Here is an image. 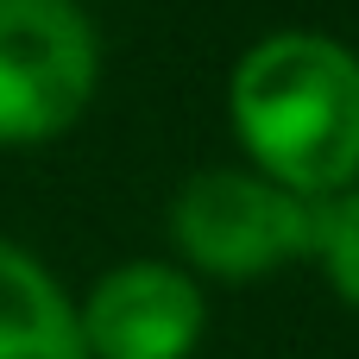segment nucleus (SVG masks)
<instances>
[{
  "mask_svg": "<svg viewBox=\"0 0 359 359\" xmlns=\"http://www.w3.org/2000/svg\"><path fill=\"white\" fill-rule=\"evenodd\" d=\"M183 259L208 278H265L316 252V202L259 170H202L170 202Z\"/></svg>",
  "mask_w": 359,
  "mask_h": 359,
  "instance_id": "2",
  "label": "nucleus"
},
{
  "mask_svg": "<svg viewBox=\"0 0 359 359\" xmlns=\"http://www.w3.org/2000/svg\"><path fill=\"white\" fill-rule=\"evenodd\" d=\"M101 76L76 0H0V145H44L88 107Z\"/></svg>",
  "mask_w": 359,
  "mask_h": 359,
  "instance_id": "3",
  "label": "nucleus"
},
{
  "mask_svg": "<svg viewBox=\"0 0 359 359\" xmlns=\"http://www.w3.org/2000/svg\"><path fill=\"white\" fill-rule=\"evenodd\" d=\"M309 259H322L334 297L347 309H359V183H347L328 202H316V252Z\"/></svg>",
  "mask_w": 359,
  "mask_h": 359,
  "instance_id": "6",
  "label": "nucleus"
},
{
  "mask_svg": "<svg viewBox=\"0 0 359 359\" xmlns=\"http://www.w3.org/2000/svg\"><path fill=\"white\" fill-rule=\"evenodd\" d=\"M0 359H88L82 316L57 278L0 240Z\"/></svg>",
  "mask_w": 359,
  "mask_h": 359,
  "instance_id": "5",
  "label": "nucleus"
},
{
  "mask_svg": "<svg viewBox=\"0 0 359 359\" xmlns=\"http://www.w3.org/2000/svg\"><path fill=\"white\" fill-rule=\"evenodd\" d=\"M227 114L259 164L290 196L328 202L359 183V50L328 32L259 38L227 82Z\"/></svg>",
  "mask_w": 359,
  "mask_h": 359,
  "instance_id": "1",
  "label": "nucleus"
},
{
  "mask_svg": "<svg viewBox=\"0 0 359 359\" xmlns=\"http://www.w3.org/2000/svg\"><path fill=\"white\" fill-rule=\"evenodd\" d=\"M76 316L88 359H189L208 328L202 284L164 259L114 265L88 303H76Z\"/></svg>",
  "mask_w": 359,
  "mask_h": 359,
  "instance_id": "4",
  "label": "nucleus"
}]
</instances>
